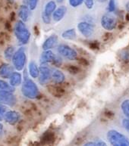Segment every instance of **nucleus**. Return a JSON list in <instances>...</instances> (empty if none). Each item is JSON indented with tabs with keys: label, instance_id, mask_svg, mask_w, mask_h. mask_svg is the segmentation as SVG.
Wrapping results in <instances>:
<instances>
[{
	"label": "nucleus",
	"instance_id": "obj_1",
	"mask_svg": "<svg viewBox=\"0 0 129 146\" xmlns=\"http://www.w3.org/2000/svg\"><path fill=\"white\" fill-rule=\"evenodd\" d=\"M14 33L16 39L22 45H26L31 39V32L27 27L26 24L21 20L17 21L14 27Z\"/></svg>",
	"mask_w": 129,
	"mask_h": 146
},
{
	"label": "nucleus",
	"instance_id": "obj_2",
	"mask_svg": "<svg viewBox=\"0 0 129 146\" xmlns=\"http://www.w3.org/2000/svg\"><path fill=\"white\" fill-rule=\"evenodd\" d=\"M21 93L26 98L34 99L39 96V89L32 80L27 77L24 79L22 83Z\"/></svg>",
	"mask_w": 129,
	"mask_h": 146
},
{
	"label": "nucleus",
	"instance_id": "obj_3",
	"mask_svg": "<svg viewBox=\"0 0 129 146\" xmlns=\"http://www.w3.org/2000/svg\"><path fill=\"white\" fill-rule=\"evenodd\" d=\"M107 139L112 145L129 146V139L122 133L115 129H111L107 133Z\"/></svg>",
	"mask_w": 129,
	"mask_h": 146
},
{
	"label": "nucleus",
	"instance_id": "obj_4",
	"mask_svg": "<svg viewBox=\"0 0 129 146\" xmlns=\"http://www.w3.org/2000/svg\"><path fill=\"white\" fill-rule=\"evenodd\" d=\"M11 62L15 69L18 71L24 69L27 62V56L25 50L23 47H21L18 50L15 51V52L11 58Z\"/></svg>",
	"mask_w": 129,
	"mask_h": 146
},
{
	"label": "nucleus",
	"instance_id": "obj_5",
	"mask_svg": "<svg viewBox=\"0 0 129 146\" xmlns=\"http://www.w3.org/2000/svg\"><path fill=\"white\" fill-rule=\"evenodd\" d=\"M57 51L61 56L64 57L70 61H74L78 57V53H77L76 50L71 48L70 46L65 45V44L59 45L57 48Z\"/></svg>",
	"mask_w": 129,
	"mask_h": 146
},
{
	"label": "nucleus",
	"instance_id": "obj_6",
	"mask_svg": "<svg viewBox=\"0 0 129 146\" xmlns=\"http://www.w3.org/2000/svg\"><path fill=\"white\" fill-rule=\"evenodd\" d=\"M101 26L108 31H112L116 27L117 20L110 14H105L101 18Z\"/></svg>",
	"mask_w": 129,
	"mask_h": 146
},
{
	"label": "nucleus",
	"instance_id": "obj_7",
	"mask_svg": "<svg viewBox=\"0 0 129 146\" xmlns=\"http://www.w3.org/2000/svg\"><path fill=\"white\" fill-rule=\"evenodd\" d=\"M16 103V97L13 92L0 91V105L13 106Z\"/></svg>",
	"mask_w": 129,
	"mask_h": 146
},
{
	"label": "nucleus",
	"instance_id": "obj_8",
	"mask_svg": "<svg viewBox=\"0 0 129 146\" xmlns=\"http://www.w3.org/2000/svg\"><path fill=\"white\" fill-rule=\"evenodd\" d=\"M51 77H52V73L49 68L46 66V64H41V66L39 67V74L38 76L39 83L42 85H45L49 83Z\"/></svg>",
	"mask_w": 129,
	"mask_h": 146
},
{
	"label": "nucleus",
	"instance_id": "obj_9",
	"mask_svg": "<svg viewBox=\"0 0 129 146\" xmlns=\"http://www.w3.org/2000/svg\"><path fill=\"white\" fill-rule=\"evenodd\" d=\"M78 29L79 32L82 34L84 37L88 38V37L91 36L94 34V25L88 23L87 21L80 22L78 24Z\"/></svg>",
	"mask_w": 129,
	"mask_h": 146
},
{
	"label": "nucleus",
	"instance_id": "obj_10",
	"mask_svg": "<svg viewBox=\"0 0 129 146\" xmlns=\"http://www.w3.org/2000/svg\"><path fill=\"white\" fill-rule=\"evenodd\" d=\"M21 119V114L15 111H7L5 114L4 120L10 125H15Z\"/></svg>",
	"mask_w": 129,
	"mask_h": 146
},
{
	"label": "nucleus",
	"instance_id": "obj_11",
	"mask_svg": "<svg viewBox=\"0 0 129 146\" xmlns=\"http://www.w3.org/2000/svg\"><path fill=\"white\" fill-rule=\"evenodd\" d=\"M14 66L9 64H3L0 66V77L3 79H9L14 71Z\"/></svg>",
	"mask_w": 129,
	"mask_h": 146
},
{
	"label": "nucleus",
	"instance_id": "obj_12",
	"mask_svg": "<svg viewBox=\"0 0 129 146\" xmlns=\"http://www.w3.org/2000/svg\"><path fill=\"white\" fill-rule=\"evenodd\" d=\"M55 58V55L54 53L49 50H44V52L40 55V63L41 64H46L47 63H50L54 61Z\"/></svg>",
	"mask_w": 129,
	"mask_h": 146
},
{
	"label": "nucleus",
	"instance_id": "obj_13",
	"mask_svg": "<svg viewBox=\"0 0 129 146\" xmlns=\"http://www.w3.org/2000/svg\"><path fill=\"white\" fill-rule=\"evenodd\" d=\"M58 40H59V38H58L57 35L50 36L44 41L43 46H42V48L43 50H49L56 45Z\"/></svg>",
	"mask_w": 129,
	"mask_h": 146
},
{
	"label": "nucleus",
	"instance_id": "obj_14",
	"mask_svg": "<svg viewBox=\"0 0 129 146\" xmlns=\"http://www.w3.org/2000/svg\"><path fill=\"white\" fill-rule=\"evenodd\" d=\"M67 12V8L65 5H61L55 10L53 13V18L55 22H59L63 19Z\"/></svg>",
	"mask_w": 129,
	"mask_h": 146
},
{
	"label": "nucleus",
	"instance_id": "obj_15",
	"mask_svg": "<svg viewBox=\"0 0 129 146\" xmlns=\"http://www.w3.org/2000/svg\"><path fill=\"white\" fill-rule=\"evenodd\" d=\"M30 11L31 9L27 5H21L18 9V17L21 21H23L24 22H27L28 21L29 17H30Z\"/></svg>",
	"mask_w": 129,
	"mask_h": 146
},
{
	"label": "nucleus",
	"instance_id": "obj_16",
	"mask_svg": "<svg viewBox=\"0 0 129 146\" xmlns=\"http://www.w3.org/2000/svg\"><path fill=\"white\" fill-rule=\"evenodd\" d=\"M52 79L53 82L56 84H61L66 80V76L61 70L55 69L52 72Z\"/></svg>",
	"mask_w": 129,
	"mask_h": 146
},
{
	"label": "nucleus",
	"instance_id": "obj_17",
	"mask_svg": "<svg viewBox=\"0 0 129 146\" xmlns=\"http://www.w3.org/2000/svg\"><path fill=\"white\" fill-rule=\"evenodd\" d=\"M21 83L22 75L18 72H14L9 78V83L14 87L19 86L21 84Z\"/></svg>",
	"mask_w": 129,
	"mask_h": 146
},
{
	"label": "nucleus",
	"instance_id": "obj_18",
	"mask_svg": "<svg viewBox=\"0 0 129 146\" xmlns=\"http://www.w3.org/2000/svg\"><path fill=\"white\" fill-rule=\"evenodd\" d=\"M29 74L32 78H37L39 74V68L34 61H31L28 64Z\"/></svg>",
	"mask_w": 129,
	"mask_h": 146
},
{
	"label": "nucleus",
	"instance_id": "obj_19",
	"mask_svg": "<svg viewBox=\"0 0 129 146\" xmlns=\"http://www.w3.org/2000/svg\"><path fill=\"white\" fill-rule=\"evenodd\" d=\"M56 9V3L55 2L51 0V1H49L45 5V8H44L43 12L48 15L51 16L53 15V13L55 11V10Z\"/></svg>",
	"mask_w": 129,
	"mask_h": 146
},
{
	"label": "nucleus",
	"instance_id": "obj_20",
	"mask_svg": "<svg viewBox=\"0 0 129 146\" xmlns=\"http://www.w3.org/2000/svg\"><path fill=\"white\" fill-rule=\"evenodd\" d=\"M76 31L74 29H69L67 31H65L61 33V37L65 39L68 40H73L76 39Z\"/></svg>",
	"mask_w": 129,
	"mask_h": 146
},
{
	"label": "nucleus",
	"instance_id": "obj_21",
	"mask_svg": "<svg viewBox=\"0 0 129 146\" xmlns=\"http://www.w3.org/2000/svg\"><path fill=\"white\" fill-rule=\"evenodd\" d=\"M0 91H9L14 92L15 87L12 86L10 83H8L2 80H0Z\"/></svg>",
	"mask_w": 129,
	"mask_h": 146
},
{
	"label": "nucleus",
	"instance_id": "obj_22",
	"mask_svg": "<svg viewBox=\"0 0 129 146\" xmlns=\"http://www.w3.org/2000/svg\"><path fill=\"white\" fill-rule=\"evenodd\" d=\"M121 109L126 118L129 119V99L123 101L122 103L121 104Z\"/></svg>",
	"mask_w": 129,
	"mask_h": 146
},
{
	"label": "nucleus",
	"instance_id": "obj_23",
	"mask_svg": "<svg viewBox=\"0 0 129 146\" xmlns=\"http://www.w3.org/2000/svg\"><path fill=\"white\" fill-rule=\"evenodd\" d=\"M15 52V48H14L13 46H9L8 48H5V50L4 52V56L5 58L8 60L9 59L12 58V57H13L14 54Z\"/></svg>",
	"mask_w": 129,
	"mask_h": 146
},
{
	"label": "nucleus",
	"instance_id": "obj_24",
	"mask_svg": "<svg viewBox=\"0 0 129 146\" xmlns=\"http://www.w3.org/2000/svg\"><path fill=\"white\" fill-rule=\"evenodd\" d=\"M85 145L90 146V145H93V146H103V145H106V142H104L103 141L100 139H96L94 142H89L88 143H86Z\"/></svg>",
	"mask_w": 129,
	"mask_h": 146
},
{
	"label": "nucleus",
	"instance_id": "obj_25",
	"mask_svg": "<svg viewBox=\"0 0 129 146\" xmlns=\"http://www.w3.org/2000/svg\"><path fill=\"white\" fill-rule=\"evenodd\" d=\"M68 2L72 8H77L84 2V0H68Z\"/></svg>",
	"mask_w": 129,
	"mask_h": 146
},
{
	"label": "nucleus",
	"instance_id": "obj_26",
	"mask_svg": "<svg viewBox=\"0 0 129 146\" xmlns=\"http://www.w3.org/2000/svg\"><path fill=\"white\" fill-rule=\"evenodd\" d=\"M38 2L39 0H28V7L31 9V11H33L37 9Z\"/></svg>",
	"mask_w": 129,
	"mask_h": 146
},
{
	"label": "nucleus",
	"instance_id": "obj_27",
	"mask_svg": "<svg viewBox=\"0 0 129 146\" xmlns=\"http://www.w3.org/2000/svg\"><path fill=\"white\" fill-rule=\"evenodd\" d=\"M7 112V108L4 105H0V121H2L5 118V114Z\"/></svg>",
	"mask_w": 129,
	"mask_h": 146
},
{
	"label": "nucleus",
	"instance_id": "obj_28",
	"mask_svg": "<svg viewBox=\"0 0 129 146\" xmlns=\"http://www.w3.org/2000/svg\"><path fill=\"white\" fill-rule=\"evenodd\" d=\"M116 10V0H109L108 11L109 12H113Z\"/></svg>",
	"mask_w": 129,
	"mask_h": 146
},
{
	"label": "nucleus",
	"instance_id": "obj_29",
	"mask_svg": "<svg viewBox=\"0 0 129 146\" xmlns=\"http://www.w3.org/2000/svg\"><path fill=\"white\" fill-rule=\"evenodd\" d=\"M42 20H43V21L44 24H50L51 16L46 15V14H45L43 11V13H42Z\"/></svg>",
	"mask_w": 129,
	"mask_h": 146
},
{
	"label": "nucleus",
	"instance_id": "obj_30",
	"mask_svg": "<svg viewBox=\"0 0 129 146\" xmlns=\"http://www.w3.org/2000/svg\"><path fill=\"white\" fill-rule=\"evenodd\" d=\"M94 0H84V4L87 9H92L94 6Z\"/></svg>",
	"mask_w": 129,
	"mask_h": 146
},
{
	"label": "nucleus",
	"instance_id": "obj_31",
	"mask_svg": "<svg viewBox=\"0 0 129 146\" xmlns=\"http://www.w3.org/2000/svg\"><path fill=\"white\" fill-rule=\"evenodd\" d=\"M122 126L125 129V130L129 133V119L126 118L122 120Z\"/></svg>",
	"mask_w": 129,
	"mask_h": 146
},
{
	"label": "nucleus",
	"instance_id": "obj_32",
	"mask_svg": "<svg viewBox=\"0 0 129 146\" xmlns=\"http://www.w3.org/2000/svg\"><path fill=\"white\" fill-rule=\"evenodd\" d=\"M4 133V127H3V125L0 123V136L3 134Z\"/></svg>",
	"mask_w": 129,
	"mask_h": 146
},
{
	"label": "nucleus",
	"instance_id": "obj_33",
	"mask_svg": "<svg viewBox=\"0 0 129 146\" xmlns=\"http://www.w3.org/2000/svg\"><path fill=\"white\" fill-rule=\"evenodd\" d=\"M125 9L128 12H129V1L126 2V4H125Z\"/></svg>",
	"mask_w": 129,
	"mask_h": 146
},
{
	"label": "nucleus",
	"instance_id": "obj_34",
	"mask_svg": "<svg viewBox=\"0 0 129 146\" xmlns=\"http://www.w3.org/2000/svg\"><path fill=\"white\" fill-rule=\"evenodd\" d=\"M108 0H97V2H100V3H103V2H107Z\"/></svg>",
	"mask_w": 129,
	"mask_h": 146
},
{
	"label": "nucleus",
	"instance_id": "obj_35",
	"mask_svg": "<svg viewBox=\"0 0 129 146\" xmlns=\"http://www.w3.org/2000/svg\"><path fill=\"white\" fill-rule=\"evenodd\" d=\"M56 2H58V3H61V2H64V0H56Z\"/></svg>",
	"mask_w": 129,
	"mask_h": 146
}]
</instances>
